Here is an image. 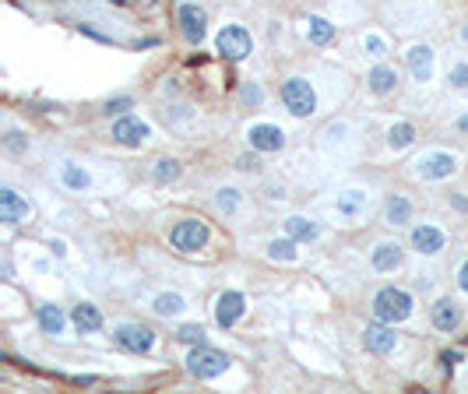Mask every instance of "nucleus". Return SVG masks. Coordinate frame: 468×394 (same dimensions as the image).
Wrapping results in <instances>:
<instances>
[{
  "label": "nucleus",
  "mask_w": 468,
  "mask_h": 394,
  "mask_svg": "<svg viewBox=\"0 0 468 394\" xmlns=\"http://www.w3.org/2000/svg\"><path fill=\"white\" fill-rule=\"evenodd\" d=\"M412 314V296L405 289H380L373 296V317L384 324H398Z\"/></svg>",
  "instance_id": "obj_1"
},
{
  "label": "nucleus",
  "mask_w": 468,
  "mask_h": 394,
  "mask_svg": "<svg viewBox=\"0 0 468 394\" xmlns=\"http://www.w3.org/2000/svg\"><path fill=\"white\" fill-rule=\"evenodd\" d=\"M187 370H190V377H197V380H212V377H219V373L229 370V355L197 345V349L187 355Z\"/></svg>",
  "instance_id": "obj_2"
},
{
  "label": "nucleus",
  "mask_w": 468,
  "mask_h": 394,
  "mask_svg": "<svg viewBox=\"0 0 468 394\" xmlns=\"http://www.w3.org/2000/svg\"><path fill=\"white\" fill-rule=\"evenodd\" d=\"M282 102L292 116H310L317 109V96H313L310 81H303V78H289L282 85Z\"/></svg>",
  "instance_id": "obj_3"
},
{
  "label": "nucleus",
  "mask_w": 468,
  "mask_h": 394,
  "mask_svg": "<svg viewBox=\"0 0 468 394\" xmlns=\"http://www.w3.org/2000/svg\"><path fill=\"white\" fill-rule=\"evenodd\" d=\"M113 338H116L120 349H127L134 355H144V352H152V345H155V331L144 327V324H120L113 331Z\"/></svg>",
  "instance_id": "obj_4"
},
{
  "label": "nucleus",
  "mask_w": 468,
  "mask_h": 394,
  "mask_svg": "<svg viewBox=\"0 0 468 394\" xmlns=\"http://www.w3.org/2000/svg\"><path fill=\"white\" fill-rule=\"evenodd\" d=\"M169 239H172V247H177V250L194 254V250H201L204 243H208V226L197 222V219H187V222H180L177 229L169 232Z\"/></svg>",
  "instance_id": "obj_5"
},
{
  "label": "nucleus",
  "mask_w": 468,
  "mask_h": 394,
  "mask_svg": "<svg viewBox=\"0 0 468 394\" xmlns=\"http://www.w3.org/2000/svg\"><path fill=\"white\" fill-rule=\"evenodd\" d=\"M219 53L225 60H243L250 53V32L243 25H225L219 32Z\"/></svg>",
  "instance_id": "obj_6"
},
{
  "label": "nucleus",
  "mask_w": 468,
  "mask_h": 394,
  "mask_svg": "<svg viewBox=\"0 0 468 394\" xmlns=\"http://www.w3.org/2000/svg\"><path fill=\"white\" fill-rule=\"evenodd\" d=\"M180 32L187 43H201L208 36V14H204L197 4H183L180 8Z\"/></svg>",
  "instance_id": "obj_7"
},
{
  "label": "nucleus",
  "mask_w": 468,
  "mask_h": 394,
  "mask_svg": "<svg viewBox=\"0 0 468 394\" xmlns=\"http://www.w3.org/2000/svg\"><path fill=\"white\" fill-rule=\"evenodd\" d=\"M247 310V299L240 292H222L219 303H215V324L219 327H232Z\"/></svg>",
  "instance_id": "obj_8"
},
{
  "label": "nucleus",
  "mask_w": 468,
  "mask_h": 394,
  "mask_svg": "<svg viewBox=\"0 0 468 394\" xmlns=\"http://www.w3.org/2000/svg\"><path fill=\"white\" fill-rule=\"evenodd\" d=\"M363 342H366V352H373V355H388V352L398 345V335H394V327H388L384 320H377V324L366 327Z\"/></svg>",
  "instance_id": "obj_9"
},
{
  "label": "nucleus",
  "mask_w": 468,
  "mask_h": 394,
  "mask_svg": "<svg viewBox=\"0 0 468 394\" xmlns=\"http://www.w3.org/2000/svg\"><path fill=\"white\" fill-rule=\"evenodd\" d=\"M148 134H152L148 124H141V120H134V116H124V120H116V124H113V141L127 144V148H137Z\"/></svg>",
  "instance_id": "obj_10"
},
{
  "label": "nucleus",
  "mask_w": 468,
  "mask_h": 394,
  "mask_svg": "<svg viewBox=\"0 0 468 394\" xmlns=\"http://www.w3.org/2000/svg\"><path fill=\"white\" fill-rule=\"evenodd\" d=\"M250 148L254 151H282V144H285V134L278 131V127H271V124H257V127H250Z\"/></svg>",
  "instance_id": "obj_11"
},
{
  "label": "nucleus",
  "mask_w": 468,
  "mask_h": 394,
  "mask_svg": "<svg viewBox=\"0 0 468 394\" xmlns=\"http://www.w3.org/2000/svg\"><path fill=\"white\" fill-rule=\"evenodd\" d=\"M25 215H28V201L18 197V190H11V187L0 190V222L14 226V222H21Z\"/></svg>",
  "instance_id": "obj_12"
},
{
  "label": "nucleus",
  "mask_w": 468,
  "mask_h": 394,
  "mask_svg": "<svg viewBox=\"0 0 468 394\" xmlns=\"http://www.w3.org/2000/svg\"><path fill=\"white\" fill-rule=\"evenodd\" d=\"M454 173V155H444V151H433V155L419 159V176L426 179H444Z\"/></svg>",
  "instance_id": "obj_13"
},
{
  "label": "nucleus",
  "mask_w": 468,
  "mask_h": 394,
  "mask_svg": "<svg viewBox=\"0 0 468 394\" xmlns=\"http://www.w3.org/2000/svg\"><path fill=\"white\" fill-rule=\"evenodd\" d=\"M458 324H461L458 303H451V299H436V303H433V327H436V331H454Z\"/></svg>",
  "instance_id": "obj_14"
},
{
  "label": "nucleus",
  "mask_w": 468,
  "mask_h": 394,
  "mask_svg": "<svg viewBox=\"0 0 468 394\" xmlns=\"http://www.w3.org/2000/svg\"><path fill=\"white\" fill-rule=\"evenodd\" d=\"M412 247L419 254H436V250L444 247V232L433 229V226H416L412 229Z\"/></svg>",
  "instance_id": "obj_15"
},
{
  "label": "nucleus",
  "mask_w": 468,
  "mask_h": 394,
  "mask_svg": "<svg viewBox=\"0 0 468 394\" xmlns=\"http://www.w3.org/2000/svg\"><path fill=\"white\" fill-rule=\"evenodd\" d=\"M408 67H412L416 81H430V74H433V50L430 46H412V50H408Z\"/></svg>",
  "instance_id": "obj_16"
},
{
  "label": "nucleus",
  "mask_w": 468,
  "mask_h": 394,
  "mask_svg": "<svg viewBox=\"0 0 468 394\" xmlns=\"http://www.w3.org/2000/svg\"><path fill=\"white\" fill-rule=\"evenodd\" d=\"M71 317H74V327L81 331V335H92V331L102 327V314H99V307H92V303H78Z\"/></svg>",
  "instance_id": "obj_17"
},
{
  "label": "nucleus",
  "mask_w": 468,
  "mask_h": 394,
  "mask_svg": "<svg viewBox=\"0 0 468 394\" xmlns=\"http://www.w3.org/2000/svg\"><path fill=\"white\" fill-rule=\"evenodd\" d=\"M401 247L398 243H380L377 250H373V267L377 271H394V267H401Z\"/></svg>",
  "instance_id": "obj_18"
},
{
  "label": "nucleus",
  "mask_w": 468,
  "mask_h": 394,
  "mask_svg": "<svg viewBox=\"0 0 468 394\" xmlns=\"http://www.w3.org/2000/svg\"><path fill=\"white\" fill-rule=\"evenodd\" d=\"M366 81H370V88H373L377 96H388V92H394L398 74H394V67H373Z\"/></svg>",
  "instance_id": "obj_19"
},
{
  "label": "nucleus",
  "mask_w": 468,
  "mask_h": 394,
  "mask_svg": "<svg viewBox=\"0 0 468 394\" xmlns=\"http://www.w3.org/2000/svg\"><path fill=\"white\" fill-rule=\"evenodd\" d=\"M307 36H310L313 46H328V43L335 39V25H331L328 18H310V21H307Z\"/></svg>",
  "instance_id": "obj_20"
},
{
  "label": "nucleus",
  "mask_w": 468,
  "mask_h": 394,
  "mask_svg": "<svg viewBox=\"0 0 468 394\" xmlns=\"http://www.w3.org/2000/svg\"><path fill=\"white\" fill-rule=\"evenodd\" d=\"M39 327L46 335H60L64 331V310L60 307H39Z\"/></svg>",
  "instance_id": "obj_21"
},
{
  "label": "nucleus",
  "mask_w": 468,
  "mask_h": 394,
  "mask_svg": "<svg viewBox=\"0 0 468 394\" xmlns=\"http://www.w3.org/2000/svg\"><path fill=\"white\" fill-rule=\"evenodd\" d=\"M285 232H289L292 239H303V243L317 239V226H313V222H307L303 215H292V219L285 222Z\"/></svg>",
  "instance_id": "obj_22"
},
{
  "label": "nucleus",
  "mask_w": 468,
  "mask_h": 394,
  "mask_svg": "<svg viewBox=\"0 0 468 394\" xmlns=\"http://www.w3.org/2000/svg\"><path fill=\"white\" fill-rule=\"evenodd\" d=\"M412 141H416V127H412V124H394V127L388 131V144H391L394 151L408 148Z\"/></svg>",
  "instance_id": "obj_23"
},
{
  "label": "nucleus",
  "mask_w": 468,
  "mask_h": 394,
  "mask_svg": "<svg viewBox=\"0 0 468 394\" xmlns=\"http://www.w3.org/2000/svg\"><path fill=\"white\" fill-rule=\"evenodd\" d=\"M408 215H412V204L394 194V197L388 201V222H391V226H401V222H408Z\"/></svg>",
  "instance_id": "obj_24"
},
{
  "label": "nucleus",
  "mask_w": 468,
  "mask_h": 394,
  "mask_svg": "<svg viewBox=\"0 0 468 394\" xmlns=\"http://www.w3.org/2000/svg\"><path fill=\"white\" fill-rule=\"evenodd\" d=\"M180 310H183V296H177V292H162V296L155 299V314H162V317L180 314Z\"/></svg>",
  "instance_id": "obj_25"
},
{
  "label": "nucleus",
  "mask_w": 468,
  "mask_h": 394,
  "mask_svg": "<svg viewBox=\"0 0 468 394\" xmlns=\"http://www.w3.org/2000/svg\"><path fill=\"white\" fill-rule=\"evenodd\" d=\"M155 179H159V184H172V179H180V162L177 159H159L155 162Z\"/></svg>",
  "instance_id": "obj_26"
},
{
  "label": "nucleus",
  "mask_w": 468,
  "mask_h": 394,
  "mask_svg": "<svg viewBox=\"0 0 468 394\" xmlns=\"http://www.w3.org/2000/svg\"><path fill=\"white\" fill-rule=\"evenodd\" d=\"M268 257L271 261H292V257H296V243H292V236L289 239H275V243L268 247Z\"/></svg>",
  "instance_id": "obj_27"
},
{
  "label": "nucleus",
  "mask_w": 468,
  "mask_h": 394,
  "mask_svg": "<svg viewBox=\"0 0 468 394\" xmlns=\"http://www.w3.org/2000/svg\"><path fill=\"white\" fill-rule=\"evenodd\" d=\"M177 338L187 342V345H204V327H201V324H183V327L177 331Z\"/></svg>",
  "instance_id": "obj_28"
},
{
  "label": "nucleus",
  "mask_w": 468,
  "mask_h": 394,
  "mask_svg": "<svg viewBox=\"0 0 468 394\" xmlns=\"http://www.w3.org/2000/svg\"><path fill=\"white\" fill-rule=\"evenodd\" d=\"M64 184H67L71 190H85V187H89V176H85L78 166H67V169H64Z\"/></svg>",
  "instance_id": "obj_29"
},
{
  "label": "nucleus",
  "mask_w": 468,
  "mask_h": 394,
  "mask_svg": "<svg viewBox=\"0 0 468 394\" xmlns=\"http://www.w3.org/2000/svg\"><path fill=\"white\" fill-rule=\"evenodd\" d=\"M359 208H363V194H359V190H353L348 197H342V201H338V211H342V215H356Z\"/></svg>",
  "instance_id": "obj_30"
},
{
  "label": "nucleus",
  "mask_w": 468,
  "mask_h": 394,
  "mask_svg": "<svg viewBox=\"0 0 468 394\" xmlns=\"http://www.w3.org/2000/svg\"><path fill=\"white\" fill-rule=\"evenodd\" d=\"M236 204H240V197H236V190H232V187L219 190V211H225V215H232V211H236Z\"/></svg>",
  "instance_id": "obj_31"
},
{
  "label": "nucleus",
  "mask_w": 468,
  "mask_h": 394,
  "mask_svg": "<svg viewBox=\"0 0 468 394\" xmlns=\"http://www.w3.org/2000/svg\"><path fill=\"white\" fill-rule=\"evenodd\" d=\"M451 85H454V88H468V64H458V67L451 71Z\"/></svg>",
  "instance_id": "obj_32"
},
{
  "label": "nucleus",
  "mask_w": 468,
  "mask_h": 394,
  "mask_svg": "<svg viewBox=\"0 0 468 394\" xmlns=\"http://www.w3.org/2000/svg\"><path fill=\"white\" fill-rule=\"evenodd\" d=\"M131 106H134V102H131L127 96H120V99H109V102H106V113L113 116V113H124V109H131Z\"/></svg>",
  "instance_id": "obj_33"
},
{
  "label": "nucleus",
  "mask_w": 468,
  "mask_h": 394,
  "mask_svg": "<svg viewBox=\"0 0 468 394\" xmlns=\"http://www.w3.org/2000/svg\"><path fill=\"white\" fill-rule=\"evenodd\" d=\"M260 99H265V92H260V88H257V85H247V88H243V102H250V106H257Z\"/></svg>",
  "instance_id": "obj_34"
},
{
  "label": "nucleus",
  "mask_w": 468,
  "mask_h": 394,
  "mask_svg": "<svg viewBox=\"0 0 468 394\" xmlns=\"http://www.w3.org/2000/svg\"><path fill=\"white\" fill-rule=\"evenodd\" d=\"M366 50H370V56H384V43L377 36H366Z\"/></svg>",
  "instance_id": "obj_35"
},
{
  "label": "nucleus",
  "mask_w": 468,
  "mask_h": 394,
  "mask_svg": "<svg viewBox=\"0 0 468 394\" xmlns=\"http://www.w3.org/2000/svg\"><path fill=\"white\" fill-rule=\"evenodd\" d=\"M441 362H444V370H451L454 362H461V352H444V355H441Z\"/></svg>",
  "instance_id": "obj_36"
},
{
  "label": "nucleus",
  "mask_w": 468,
  "mask_h": 394,
  "mask_svg": "<svg viewBox=\"0 0 468 394\" xmlns=\"http://www.w3.org/2000/svg\"><path fill=\"white\" fill-rule=\"evenodd\" d=\"M8 148H11V151H21V148H25L21 134H8Z\"/></svg>",
  "instance_id": "obj_37"
},
{
  "label": "nucleus",
  "mask_w": 468,
  "mask_h": 394,
  "mask_svg": "<svg viewBox=\"0 0 468 394\" xmlns=\"http://www.w3.org/2000/svg\"><path fill=\"white\" fill-rule=\"evenodd\" d=\"M458 285L468 292V261H465V264H461V271H458Z\"/></svg>",
  "instance_id": "obj_38"
},
{
  "label": "nucleus",
  "mask_w": 468,
  "mask_h": 394,
  "mask_svg": "<svg viewBox=\"0 0 468 394\" xmlns=\"http://www.w3.org/2000/svg\"><path fill=\"white\" fill-rule=\"evenodd\" d=\"M236 166H240V169H254V166H257V159H247V155H243Z\"/></svg>",
  "instance_id": "obj_39"
}]
</instances>
